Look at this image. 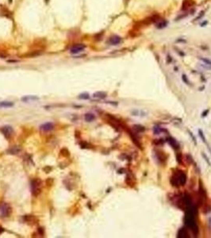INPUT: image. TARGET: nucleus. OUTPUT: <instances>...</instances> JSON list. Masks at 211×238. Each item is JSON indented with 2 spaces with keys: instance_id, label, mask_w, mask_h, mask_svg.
<instances>
[{
  "instance_id": "13",
  "label": "nucleus",
  "mask_w": 211,
  "mask_h": 238,
  "mask_svg": "<svg viewBox=\"0 0 211 238\" xmlns=\"http://www.w3.org/2000/svg\"><path fill=\"white\" fill-rule=\"evenodd\" d=\"M84 118H85V121H92L95 119V116L91 113H87L85 114Z\"/></svg>"
},
{
  "instance_id": "28",
  "label": "nucleus",
  "mask_w": 211,
  "mask_h": 238,
  "mask_svg": "<svg viewBox=\"0 0 211 238\" xmlns=\"http://www.w3.org/2000/svg\"><path fill=\"white\" fill-rule=\"evenodd\" d=\"M203 14H204V12H203V11H202V12H201L200 15H199V16H198V17L195 18V20H199V19H200V18L202 17V15H203Z\"/></svg>"
},
{
  "instance_id": "4",
  "label": "nucleus",
  "mask_w": 211,
  "mask_h": 238,
  "mask_svg": "<svg viewBox=\"0 0 211 238\" xmlns=\"http://www.w3.org/2000/svg\"><path fill=\"white\" fill-rule=\"evenodd\" d=\"M86 49V45L83 44H78L72 46L70 49V53L71 54H78L81 52H83Z\"/></svg>"
},
{
  "instance_id": "10",
  "label": "nucleus",
  "mask_w": 211,
  "mask_h": 238,
  "mask_svg": "<svg viewBox=\"0 0 211 238\" xmlns=\"http://www.w3.org/2000/svg\"><path fill=\"white\" fill-rule=\"evenodd\" d=\"M167 140H168V142L169 143V144L172 145V148H174L175 149H179V145L178 144V142L174 139V138H172V137H170V138H168L167 139Z\"/></svg>"
},
{
  "instance_id": "29",
  "label": "nucleus",
  "mask_w": 211,
  "mask_h": 238,
  "mask_svg": "<svg viewBox=\"0 0 211 238\" xmlns=\"http://www.w3.org/2000/svg\"><path fill=\"white\" fill-rule=\"evenodd\" d=\"M3 232H4V229H3V227L0 226V235H1Z\"/></svg>"
},
{
  "instance_id": "6",
  "label": "nucleus",
  "mask_w": 211,
  "mask_h": 238,
  "mask_svg": "<svg viewBox=\"0 0 211 238\" xmlns=\"http://www.w3.org/2000/svg\"><path fill=\"white\" fill-rule=\"evenodd\" d=\"M54 124L52 123V122H47V123H44L43 125H41L40 126V130L43 132H49V131H52L53 129H54Z\"/></svg>"
},
{
  "instance_id": "21",
  "label": "nucleus",
  "mask_w": 211,
  "mask_h": 238,
  "mask_svg": "<svg viewBox=\"0 0 211 238\" xmlns=\"http://www.w3.org/2000/svg\"><path fill=\"white\" fill-rule=\"evenodd\" d=\"M133 127H134V130L138 131V132H144V128L141 125H135Z\"/></svg>"
},
{
  "instance_id": "24",
  "label": "nucleus",
  "mask_w": 211,
  "mask_h": 238,
  "mask_svg": "<svg viewBox=\"0 0 211 238\" xmlns=\"http://www.w3.org/2000/svg\"><path fill=\"white\" fill-rule=\"evenodd\" d=\"M182 79H183V82H184V83H186L187 84H190V81L188 80V79H187V75H183V76H182Z\"/></svg>"
},
{
  "instance_id": "18",
  "label": "nucleus",
  "mask_w": 211,
  "mask_h": 238,
  "mask_svg": "<svg viewBox=\"0 0 211 238\" xmlns=\"http://www.w3.org/2000/svg\"><path fill=\"white\" fill-rule=\"evenodd\" d=\"M37 99H38V98L35 97V96H26V97H23L22 99V100L24 102H27L28 100H37Z\"/></svg>"
},
{
  "instance_id": "15",
  "label": "nucleus",
  "mask_w": 211,
  "mask_h": 238,
  "mask_svg": "<svg viewBox=\"0 0 211 238\" xmlns=\"http://www.w3.org/2000/svg\"><path fill=\"white\" fill-rule=\"evenodd\" d=\"M192 3L194 4V2L192 0H184V2L183 3V10H186L190 6H192Z\"/></svg>"
},
{
  "instance_id": "8",
  "label": "nucleus",
  "mask_w": 211,
  "mask_h": 238,
  "mask_svg": "<svg viewBox=\"0 0 211 238\" xmlns=\"http://www.w3.org/2000/svg\"><path fill=\"white\" fill-rule=\"evenodd\" d=\"M24 221L29 224H35L38 219L34 215H25L24 216Z\"/></svg>"
},
{
  "instance_id": "2",
  "label": "nucleus",
  "mask_w": 211,
  "mask_h": 238,
  "mask_svg": "<svg viewBox=\"0 0 211 238\" xmlns=\"http://www.w3.org/2000/svg\"><path fill=\"white\" fill-rule=\"evenodd\" d=\"M41 185L42 182L39 179H33L31 182V191L34 196H37L41 192Z\"/></svg>"
},
{
  "instance_id": "16",
  "label": "nucleus",
  "mask_w": 211,
  "mask_h": 238,
  "mask_svg": "<svg viewBox=\"0 0 211 238\" xmlns=\"http://www.w3.org/2000/svg\"><path fill=\"white\" fill-rule=\"evenodd\" d=\"M14 106V103L12 102H8V101H6V102H0V107H11Z\"/></svg>"
},
{
  "instance_id": "11",
  "label": "nucleus",
  "mask_w": 211,
  "mask_h": 238,
  "mask_svg": "<svg viewBox=\"0 0 211 238\" xmlns=\"http://www.w3.org/2000/svg\"><path fill=\"white\" fill-rule=\"evenodd\" d=\"M188 233H187V231L186 230V229L184 228H181L179 230V233H178V237H180V238H185V237H188Z\"/></svg>"
},
{
  "instance_id": "12",
  "label": "nucleus",
  "mask_w": 211,
  "mask_h": 238,
  "mask_svg": "<svg viewBox=\"0 0 211 238\" xmlns=\"http://www.w3.org/2000/svg\"><path fill=\"white\" fill-rule=\"evenodd\" d=\"M168 22L166 21V20H160L158 23H156V28L157 29H163V28H165L166 26L168 25Z\"/></svg>"
},
{
  "instance_id": "20",
  "label": "nucleus",
  "mask_w": 211,
  "mask_h": 238,
  "mask_svg": "<svg viewBox=\"0 0 211 238\" xmlns=\"http://www.w3.org/2000/svg\"><path fill=\"white\" fill-rule=\"evenodd\" d=\"M53 182H54V180L52 178H49L46 179V181H45V184H46L47 186H52Z\"/></svg>"
},
{
  "instance_id": "27",
  "label": "nucleus",
  "mask_w": 211,
  "mask_h": 238,
  "mask_svg": "<svg viewBox=\"0 0 211 238\" xmlns=\"http://www.w3.org/2000/svg\"><path fill=\"white\" fill-rule=\"evenodd\" d=\"M37 232H38V233H39L41 236H43L44 233V229L41 228V227H40V228L37 229Z\"/></svg>"
},
{
  "instance_id": "17",
  "label": "nucleus",
  "mask_w": 211,
  "mask_h": 238,
  "mask_svg": "<svg viewBox=\"0 0 211 238\" xmlns=\"http://www.w3.org/2000/svg\"><path fill=\"white\" fill-rule=\"evenodd\" d=\"M60 154L64 157H68L70 156V152L68 150V149H66V148H64V149H62L61 150H60Z\"/></svg>"
},
{
  "instance_id": "30",
  "label": "nucleus",
  "mask_w": 211,
  "mask_h": 238,
  "mask_svg": "<svg viewBox=\"0 0 211 238\" xmlns=\"http://www.w3.org/2000/svg\"><path fill=\"white\" fill-rule=\"evenodd\" d=\"M9 63H16L18 62V60H8Z\"/></svg>"
},
{
  "instance_id": "22",
  "label": "nucleus",
  "mask_w": 211,
  "mask_h": 238,
  "mask_svg": "<svg viewBox=\"0 0 211 238\" xmlns=\"http://www.w3.org/2000/svg\"><path fill=\"white\" fill-rule=\"evenodd\" d=\"M89 98H90L89 94H87V93L81 94H80V96H79V99H88Z\"/></svg>"
},
{
  "instance_id": "5",
  "label": "nucleus",
  "mask_w": 211,
  "mask_h": 238,
  "mask_svg": "<svg viewBox=\"0 0 211 238\" xmlns=\"http://www.w3.org/2000/svg\"><path fill=\"white\" fill-rule=\"evenodd\" d=\"M1 132H2V133L7 138V139H9L12 135H13V133H14V131H13V129L11 128V126H10V125H5V126H3V128H1Z\"/></svg>"
},
{
  "instance_id": "19",
  "label": "nucleus",
  "mask_w": 211,
  "mask_h": 238,
  "mask_svg": "<svg viewBox=\"0 0 211 238\" xmlns=\"http://www.w3.org/2000/svg\"><path fill=\"white\" fill-rule=\"evenodd\" d=\"M200 60L205 63L206 65L209 66V68L211 67V60H208V59H206V58H200Z\"/></svg>"
},
{
  "instance_id": "26",
  "label": "nucleus",
  "mask_w": 211,
  "mask_h": 238,
  "mask_svg": "<svg viewBox=\"0 0 211 238\" xmlns=\"http://www.w3.org/2000/svg\"><path fill=\"white\" fill-rule=\"evenodd\" d=\"M43 170L46 172V173H49V172H50L51 171H52V168L51 167H49V166H46V167H44V168H43Z\"/></svg>"
},
{
  "instance_id": "14",
  "label": "nucleus",
  "mask_w": 211,
  "mask_h": 238,
  "mask_svg": "<svg viewBox=\"0 0 211 238\" xmlns=\"http://www.w3.org/2000/svg\"><path fill=\"white\" fill-rule=\"evenodd\" d=\"M93 96L95 98H98V99H104L107 97V94L105 92H102V91H98L96 93L94 94Z\"/></svg>"
},
{
  "instance_id": "9",
  "label": "nucleus",
  "mask_w": 211,
  "mask_h": 238,
  "mask_svg": "<svg viewBox=\"0 0 211 238\" xmlns=\"http://www.w3.org/2000/svg\"><path fill=\"white\" fill-rule=\"evenodd\" d=\"M22 151V148L18 145H14V146H12L10 147L8 150H7V152L9 154H11V155H16L18 153H19L20 152Z\"/></svg>"
},
{
  "instance_id": "23",
  "label": "nucleus",
  "mask_w": 211,
  "mask_h": 238,
  "mask_svg": "<svg viewBox=\"0 0 211 238\" xmlns=\"http://www.w3.org/2000/svg\"><path fill=\"white\" fill-rule=\"evenodd\" d=\"M80 147L82 149H88V148H90L89 147V144H88V143H87V142H85V141H83V142L80 143Z\"/></svg>"
},
{
  "instance_id": "25",
  "label": "nucleus",
  "mask_w": 211,
  "mask_h": 238,
  "mask_svg": "<svg viewBox=\"0 0 211 238\" xmlns=\"http://www.w3.org/2000/svg\"><path fill=\"white\" fill-rule=\"evenodd\" d=\"M199 135H200L201 138L202 139V141H203V142H205V143H206V137H204V135H203V133H202V131L201 130H199Z\"/></svg>"
},
{
  "instance_id": "1",
  "label": "nucleus",
  "mask_w": 211,
  "mask_h": 238,
  "mask_svg": "<svg viewBox=\"0 0 211 238\" xmlns=\"http://www.w3.org/2000/svg\"><path fill=\"white\" fill-rule=\"evenodd\" d=\"M187 182V176L182 171H179L172 178V183L175 186H183Z\"/></svg>"
},
{
  "instance_id": "3",
  "label": "nucleus",
  "mask_w": 211,
  "mask_h": 238,
  "mask_svg": "<svg viewBox=\"0 0 211 238\" xmlns=\"http://www.w3.org/2000/svg\"><path fill=\"white\" fill-rule=\"evenodd\" d=\"M11 212L12 210L7 203H2L0 205V217H8Z\"/></svg>"
},
{
  "instance_id": "31",
  "label": "nucleus",
  "mask_w": 211,
  "mask_h": 238,
  "mask_svg": "<svg viewBox=\"0 0 211 238\" xmlns=\"http://www.w3.org/2000/svg\"><path fill=\"white\" fill-rule=\"evenodd\" d=\"M207 23V22H203L202 24V26H204V25H206Z\"/></svg>"
},
{
  "instance_id": "7",
  "label": "nucleus",
  "mask_w": 211,
  "mask_h": 238,
  "mask_svg": "<svg viewBox=\"0 0 211 238\" xmlns=\"http://www.w3.org/2000/svg\"><path fill=\"white\" fill-rule=\"evenodd\" d=\"M122 42V38H121L119 36L114 35L112 36L111 37H110V39L108 40V43L110 45H117L118 44H120Z\"/></svg>"
}]
</instances>
